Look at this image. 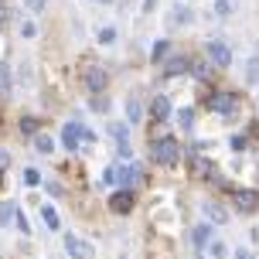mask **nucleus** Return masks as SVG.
<instances>
[{"mask_svg":"<svg viewBox=\"0 0 259 259\" xmlns=\"http://www.w3.org/2000/svg\"><path fill=\"white\" fill-rule=\"evenodd\" d=\"M188 68H191V62H188L184 55H174V58L167 62V75H181V72H188Z\"/></svg>","mask_w":259,"mask_h":259,"instance_id":"2eb2a0df","label":"nucleus"},{"mask_svg":"<svg viewBox=\"0 0 259 259\" xmlns=\"http://www.w3.org/2000/svg\"><path fill=\"white\" fill-rule=\"evenodd\" d=\"M21 34H24V38H34V34H38V27L31 24V21H24V24H21Z\"/></svg>","mask_w":259,"mask_h":259,"instance_id":"c85d7f7f","label":"nucleus"},{"mask_svg":"<svg viewBox=\"0 0 259 259\" xmlns=\"http://www.w3.org/2000/svg\"><path fill=\"white\" fill-rule=\"evenodd\" d=\"M126 119H130V123H140V119H143L140 92H130V99H126Z\"/></svg>","mask_w":259,"mask_h":259,"instance_id":"9b49d317","label":"nucleus"},{"mask_svg":"<svg viewBox=\"0 0 259 259\" xmlns=\"http://www.w3.org/2000/svg\"><path fill=\"white\" fill-rule=\"evenodd\" d=\"M82 140H85L82 123H65V130H62V147H65V150H68V154H75Z\"/></svg>","mask_w":259,"mask_h":259,"instance_id":"7ed1b4c3","label":"nucleus"},{"mask_svg":"<svg viewBox=\"0 0 259 259\" xmlns=\"http://www.w3.org/2000/svg\"><path fill=\"white\" fill-rule=\"evenodd\" d=\"M229 256V246L225 242H211V259H225Z\"/></svg>","mask_w":259,"mask_h":259,"instance_id":"4be33fe9","label":"nucleus"},{"mask_svg":"<svg viewBox=\"0 0 259 259\" xmlns=\"http://www.w3.org/2000/svg\"><path fill=\"white\" fill-rule=\"evenodd\" d=\"M246 78H249V85H259V58H249Z\"/></svg>","mask_w":259,"mask_h":259,"instance_id":"6ab92c4d","label":"nucleus"},{"mask_svg":"<svg viewBox=\"0 0 259 259\" xmlns=\"http://www.w3.org/2000/svg\"><path fill=\"white\" fill-rule=\"evenodd\" d=\"M11 96V68L7 62H0V99H7Z\"/></svg>","mask_w":259,"mask_h":259,"instance_id":"dca6fc26","label":"nucleus"},{"mask_svg":"<svg viewBox=\"0 0 259 259\" xmlns=\"http://www.w3.org/2000/svg\"><path fill=\"white\" fill-rule=\"evenodd\" d=\"M38 181H41V174H38L34 167H31V170H24V184H27V188H34Z\"/></svg>","mask_w":259,"mask_h":259,"instance_id":"393cba45","label":"nucleus"},{"mask_svg":"<svg viewBox=\"0 0 259 259\" xmlns=\"http://www.w3.org/2000/svg\"><path fill=\"white\" fill-rule=\"evenodd\" d=\"M99 41H103V45H113V41H116V31H113V27H103V31H99Z\"/></svg>","mask_w":259,"mask_h":259,"instance_id":"5701e85b","label":"nucleus"},{"mask_svg":"<svg viewBox=\"0 0 259 259\" xmlns=\"http://www.w3.org/2000/svg\"><path fill=\"white\" fill-rule=\"evenodd\" d=\"M103 4H109V0H103Z\"/></svg>","mask_w":259,"mask_h":259,"instance_id":"e433bc0d","label":"nucleus"},{"mask_svg":"<svg viewBox=\"0 0 259 259\" xmlns=\"http://www.w3.org/2000/svg\"><path fill=\"white\" fill-rule=\"evenodd\" d=\"M85 89H89L92 96L106 89V72H103V68H96V65H89V68H85Z\"/></svg>","mask_w":259,"mask_h":259,"instance_id":"1a4fd4ad","label":"nucleus"},{"mask_svg":"<svg viewBox=\"0 0 259 259\" xmlns=\"http://www.w3.org/2000/svg\"><path fill=\"white\" fill-rule=\"evenodd\" d=\"M235 259H256V256H252L249 249H235Z\"/></svg>","mask_w":259,"mask_h":259,"instance_id":"c9c22d12","label":"nucleus"},{"mask_svg":"<svg viewBox=\"0 0 259 259\" xmlns=\"http://www.w3.org/2000/svg\"><path fill=\"white\" fill-rule=\"evenodd\" d=\"M191 242H194V249L211 246V225H205V222H201V225H198V229L191 232Z\"/></svg>","mask_w":259,"mask_h":259,"instance_id":"ddd939ff","label":"nucleus"},{"mask_svg":"<svg viewBox=\"0 0 259 259\" xmlns=\"http://www.w3.org/2000/svg\"><path fill=\"white\" fill-rule=\"evenodd\" d=\"M24 4H27V11H31V14H38V11H45L48 0H24Z\"/></svg>","mask_w":259,"mask_h":259,"instance_id":"a878e982","label":"nucleus"},{"mask_svg":"<svg viewBox=\"0 0 259 259\" xmlns=\"http://www.w3.org/2000/svg\"><path fill=\"white\" fill-rule=\"evenodd\" d=\"M106 106H109V103H106V96H92V109H99V113H103Z\"/></svg>","mask_w":259,"mask_h":259,"instance_id":"2f4dec72","label":"nucleus"},{"mask_svg":"<svg viewBox=\"0 0 259 259\" xmlns=\"http://www.w3.org/2000/svg\"><path fill=\"white\" fill-rule=\"evenodd\" d=\"M232 201H235V208H239L242 215H249V211L259 205V191H252V188H242V191L232 194Z\"/></svg>","mask_w":259,"mask_h":259,"instance_id":"423d86ee","label":"nucleus"},{"mask_svg":"<svg viewBox=\"0 0 259 259\" xmlns=\"http://www.w3.org/2000/svg\"><path fill=\"white\" fill-rule=\"evenodd\" d=\"M150 116H154V119H167L170 116V99H167V96H154V103H150Z\"/></svg>","mask_w":259,"mask_h":259,"instance_id":"f8f14e48","label":"nucleus"},{"mask_svg":"<svg viewBox=\"0 0 259 259\" xmlns=\"http://www.w3.org/2000/svg\"><path fill=\"white\" fill-rule=\"evenodd\" d=\"M229 143H232V150H242V147H246V137H232Z\"/></svg>","mask_w":259,"mask_h":259,"instance_id":"72a5a7b5","label":"nucleus"},{"mask_svg":"<svg viewBox=\"0 0 259 259\" xmlns=\"http://www.w3.org/2000/svg\"><path fill=\"white\" fill-rule=\"evenodd\" d=\"M181 126H184V130H191V126H194V116H191V109H181Z\"/></svg>","mask_w":259,"mask_h":259,"instance_id":"bb28decb","label":"nucleus"},{"mask_svg":"<svg viewBox=\"0 0 259 259\" xmlns=\"http://www.w3.org/2000/svg\"><path fill=\"white\" fill-rule=\"evenodd\" d=\"M103 178H106V184H116V167H109V170L103 174Z\"/></svg>","mask_w":259,"mask_h":259,"instance_id":"f704fd0d","label":"nucleus"},{"mask_svg":"<svg viewBox=\"0 0 259 259\" xmlns=\"http://www.w3.org/2000/svg\"><path fill=\"white\" fill-rule=\"evenodd\" d=\"M205 55H208V58H211L215 65H222V68H225V65L232 62V48H229L225 41H219V38H215V41H208V45H205Z\"/></svg>","mask_w":259,"mask_h":259,"instance_id":"20e7f679","label":"nucleus"},{"mask_svg":"<svg viewBox=\"0 0 259 259\" xmlns=\"http://www.w3.org/2000/svg\"><path fill=\"white\" fill-rule=\"evenodd\" d=\"M229 11H232V4H229V0H219V4H215V14H222V17H225Z\"/></svg>","mask_w":259,"mask_h":259,"instance_id":"7c9ffc66","label":"nucleus"},{"mask_svg":"<svg viewBox=\"0 0 259 259\" xmlns=\"http://www.w3.org/2000/svg\"><path fill=\"white\" fill-rule=\"evenodd\" d=\"M109 133L116 137V150H119V157H126V160H130V130L123 126V123H109Z\"/></svg>","mask_w":259,"mask_h":259,"instance_id":"6e6552de","label":"nucleus"},{"mask_svg":"<svg viewBox=\"0 0 259 259\" xmlns=\"http://www.w3.org/2000/svg\"><path fill=\"white\" fill-rule=\"evenodd\" d=\"M164 55H167V41H157V45H154V58H157V62H160Z\"/></svg>","mask_w":259,"mask_h":259,"instance_id":"cd10ccee","label":"nucleus"},{"mask_svg":"<svg viewBox=\"0 0 259 259\" xmlns=\"http://www.w3.org/2000/svg\"><path fill=\"white\" fill-rule=\"evenodd\" d=\"M191 72H194V78H208V75H211V65H208V62H194Z\"/></svg>","mask_w":259,"mask_h":259,"instance_id":"aec40b11","label":"nucleus"},{"mask_svg":"<svg viewBox=\"0 0 259 259\" xmlns=\"http://www.w3.org/2000/svg\"><path fill=\"white\" fill-rule=\"evenodd\" d=\"M109 208H113L116 215L130 211V208H133V191H123V188H119V191L113 194V198H109Z\"/></svg>","mask_w":259,"mask_h":259,"instance_id":"9d476101","label":"nucleus"},{"mask_svg":"<svg viewBox=\"0 0 259 259\" xmlns=\"http://www.w3.org/2000/svg\"><path fill=\"white\" fill-rule=\"evenodd\" d=\"M41 219H45V225H48V229H58V225H62V222H58V211H55L52 205L41 208Z\"/></svg>","mask_w":259,"mask_h":259,"instance_id":"a211bd4d","label":"nucleus"},{"mask_svg":"<svg viewBox=\"0 0 259 259\" xmlns=\"http://www.w3.org/2000/svg\"><path fill=\"white\" fill-rule=\"evenodd\" d=\"M116 181L123 184V191H130L133 184L140 181V164H133V160H130L126 167H116Z\"/></svg>","mask_w":259,"mask_h":259,"instance_id":"0eeeda50","label":"nucleus"},{"mask_svg":"<svg viewBox=\"0 0 259 259\" xmlns=\"http://www.w3.org/2000/svg\"><path fill=\"white\" fill-rule=\"evenodd\" d=\"M7 21H11V11H7V7H4V4H0V31H4V27H7Z\"/></svg>","mask_w":259,"mask_h":259,"instance_id":"473e14b6","label":"nucleus"},{"mask_svg":"<svg viewBox=\"0 0 259 259\" xmlns=\"http://www.w3.org/2000/svg\"><path fill=\"white\" fill-rule=\"evenodd\" d=\"M65 249H68V256L72 259H96V252H92V246L89 242H82L78 235H65Z\"/></svg>","mask_w":259,"mask_h":259,"instance_id":"39448f33","label":"nucleus"},{"mask_svg":"<svg viewBox=\"0 0 259 259\" xmlns=\"http://www.w3.org/2000/svg\"><path fill=\"white\" fill-rule=\"evenodd\" d=\"M235 106H239V99H235L232 92H215V96L208 99V109H211V113H219V116H232Z\"/></svg>","mask_w":259,"mask_h":259,"instance_id":"f03ea898","label":"nucleus"},{"mask_svg":"<svg viewBox=\"0 0 259 259\" xmlns=\"http://www.w3.org/2000/svg\"><path fill=\"white\" fill-rule=\"evenodd\" d=\"M34 147H38L41 154H52V147H55V143L48 140V137H38V140H34Z\"/></svg>","mask_w":259,"mask_h":259,"instance_id":"b1692460","label":"nucleus"},{"mask_svg":"<svg viewBox=\"0 0 259 259\" xmlns=\"http://www.w3.org/2000/svg\"><path fill=\"white\" fill-rule=\"evenodd\" d=\"M150 157H154L160 167H174L181 160V143H178V137H160V140H154Z\"/></svg>","mask_w":259,"mask_h":259,"instance_id":"f257e3e1","label":"nucleus"},{"mask_svg":"<svg viewBox=\"0 0 259 259\" xmlns=\"http://www.w3.org/2000/svg\"><path fill=\"white\" fill-rule=\"evenodd\" d=\"M11 219H17V205H14V201H4V205H0V229L11 225Z\"/></svg>","mask_w":259,"mask_h":259,"instance_id":"f3484780","label":"nucleus"},{"mask_svg":"<svg viewBox=\"0 0 259 259\" xmlns=\"http://www.w3.org/2000/svg\"><path fill=\"white\" fill-rule=\"evenodd\" d=\"M21 130H24V133H34V130H38V119H21Z\"/></svg>","mask_w":259,"mask_h":259,"instance_id":"c756f323","label":"nucleus"},{"mask_svg":"<svg viewBox=\"0 0 259 259\" xmlns=\"http://www.w3.org/2000/svg\"><path fill=\"white\" fill-rule=\"evenodd\" d=\"M0 181H4V178H0Z\"/></svg>","mask_w":259,"mask_h":259,"instance_id":"4c0bfd02","label":"nucleus"},{"mask_svg":"<svg viewBox=\"0 0 259 259\" xmlns=\"http://www.w3.org/2000/svg\"><path fill=\"white\" fill-rule=\"evenodd\" d=\"M170 21H178V24H188V21H191V11H188V7H178V11L170 14Z\"/></svg>","mask_w":259,"mask_h":259,"instance_id":"412c9836","label":"nucleus"},{"mask_svg":"<svg viewBox=\"0 0 259 259\" xmlns=\"http://www.w3.org/2000/svg\"><path fill=\"white\" fill-rule=\"evenodd\" d=\"M205 219H211L215 225H222V222L229 219V211H225L219 201H205Z\"/></svg>","mask_w":259,"mask_h":259,"instance_id":"4468645a","label":"nucleus"}]
</instances>
